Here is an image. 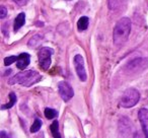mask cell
<instances>
[{"label": "cell", "instance_id": "19", "mask_svg": "<svg viewBox=\"0 0 148 138\" xmlns=\"http://www.w3.org/2000/svg\"><path fill=\"white\" fill-rule=\"evenodd\" d=\"M13 1H14L17 5H19V6H23V5L27 4L29 0H13Z\"/></svg>", "mask_w": 148, "mask_h": 138}, {"label": "cell", "instance_id": "4", "mask_svg": "<svg viewBox=\"0 0 148 138\" xmlns=\"http://www.w3.org/2000/svg\"><path fill=\"white\" fill-rule=\"evenodd\" d=\"M53 49L49 47H44L39 52V62L40 66L44 70H48L51 66V57L53 55Z\"/></svg>", "mask_w": 148, "mask_h": 138}, {"label": "cell", "instance_id": "13", "mask_svg": "<svg viewBox=\"0 0 148 138\" xmlns=\"http://www.w3.org/2000/svg\"><path fill=\"white\" fill-rule=\"evenodd\" d=\"M9 99H10V101H9V103L7 104V105H4L1 107V109L2 110H5V109H10V108H12L13 106H14V104L16 103V95H15L14 93H9Z\"/></svg>", "mask_w": 148, "mask_h": 138}, {"label": "cell", "instance_id": "11", "mask_svg": "<svg viewBox=\"0 0 148 138\" xmlns=\"http://www.w3.org/2000/svg\"><path fill=\"white\" fill-rule=\"evenodd\" d=\"M88 23L89 19L87 16H82L79 19L78 23H77V27H78L79 31H85V30L88 27Z\"/></svg>", "mask_w": 148, "mask_h": 138}, {"label": "cell", "instance_id": "6", "mask_svg": "<svg viewBox=\"0 0 148 138\" xmlns=\"http://www.w3.org/2000/svg\"><path fill=\"white\" fill-rule=\"evenodd\" d=\"M58 91H59V95L62 97L64 102H68L73 97L74 91L71 85L66 81H61L58 83Z\"/></svg>", "mask_w": 148, "mask_h": 138}, {"label": "cell", "instance_id": "14", "mask_svg": "<svg viewBox=\"0 0 148 138\" xmlns=\"http://www.w3.org/2000/svg\"><path fill=\"white\" fill-rule=\"evenodd\" d=\"M57 115H58V113H57L56 110L50 109V108L45 109V117L47 118V119H49V120L55 119V118L57 117Z\"/></svg>", "mask_w": 148, "mask_h": 138}, {"label": "cell", "instance_id": "5", "mask_svg": "<svg viewBox=\"0 0 148 138\" xmlns=\"http://www.w3.org/2000/svg\"><path fill=\"white\" fill-rule=\"evenodd\" d=\"M148 67V60L146 58H136L127 64V69L132 72L143 71Z\"/></svg>", "mask_w": 148, "mask_h": 138}, {"label": "cell", "instance_id": "10", "mask_svg": "<svg viewBox=\"0 0 148 138\" xmlns=\"http://www.w3.org/2000/svg\"><path fill=\"white\" fill-rule=\"evenodd\" d=\"M25 15L23 12L19 13L18 15L16 16V19H15L14 21V27H13V30H14V32H17L19 29H21V27H23V25H25Z\"/></svg>", "mask_w": 148, "mask_h": 138}, {"label": "cell", "instance_id": "18", "mask_svg": "<svg viewBox=\"0 0 148 138\" xmlns=\"http://www.w3.org/2000/svg\"><path fill=\"white\" fill-rule=\"evenodd\" d=\"M7 14V9L4 6H0V17L1 19H5Z\"/></svg>", "mask_w": 148, "mask_h": 138}, {"label": "cell", "instance_id": "17", "mask_svg": "<svg viewBox=\"0 0 148 138\" xmlns=\"http://www.w3.org/2000/svg\"><path fill=\"white\" fill-rule=\"evenodd\" d=\"M133 138H148V137L146 136L145 132H144L143 130H137V131L134 133Z\"/></svg>", "mask_w": 148, "mask_h": 138}, {"label": "cell", "instance_id": "3", "mask_svg": "<svg viewBox=\"0 0 148 138\" xmlns=\"http://www.w3.org/2000/svg\"><path fill=\"white\" fill-rule=\"evenodd\" d=\"M140 100V93L137 89H128L123 93L120 101V106L123 108H132L139 102Z\"/></svg>", "mask_w": 148, "mask_h": 138}, {"label": "cell", "instance_id": "7", "mask_svg": "<svg viewBox=\"0 0 148 138\" xmlns=\"http://www.w3.org/2000/svg\"><path fill=\"white\" fill-rule=\"evenodd\" d=\"M74 66H75V70H76V73L78 75L79 79L81 81L86 80L87 75L84 67V60H83L82 56L79 55V54L75 55V57H74Z\"/></svg>", "mask_w": 148, "mask_h": 138}, {"label": "cell", "instance_id": "2", "mask_svg": "<svg viewBox=\"0 0 148 138\" xmlns=\"http://www.w3.org/2000/svg\"><path fill=\"white\" fill-rule=\"evenodd\" d=\"M42 79V75L39 72L35 70H27L23 71V72L17 73L16 75H14L13 77H11L8 80L9 84H15L18 83L25 87H32L35 83L39 82Z\"/></svg>", "mask_w": 148, "mask_h": 138}, {"label": "cell", "instance_id": "1", "mask_svg": "<svg viewBox=\"0 0 148 138\" xmlns=\"http://www.w3.org/2000/svg\"><path fill=\"white\" fill-rule=\"evenodd\" d=\"M131 33V21L129 17H122L117 21L113 32V41L117 47L124 45L128 41Z\"/></svg>", "mask_w": 148, "mask_h": 138}, {"label": "cell", "instance_id": "16", "mask_svg": "<svg viewBox=\"0 0 148 138\" xmlns=\"http://www.w3.org/2000/svg\"><path fill=\"white\" fill-rule=\"evenodd\" d=\"M17 61V56H10V57H6L4 59V64L5 66H9L12 63Z\"/></svg>", "mask_w": 148, "mask_h": 138}, {"label": "cell", "instance_id": "8", "mask_svg": "<svg viewBox=\"0 0 148 138\" xmlns=\"http://www.w3.org/2000/svg\"><path fill=\"white\" fill-rule=\"evenodd\" d=\"M138 118H139L140 123H141L142 130L145 132L146 136L148 137V110L140 109L138 112Z\"/></svg>", "mask_w": 148, "mask_h": 138}, {"label": "cell", "instance_id": "15", "mask_svg": "<svg viewBox=\"0 0 148 138\" xmlns=\"http://www.w3.org/2000/svg\"><path fill=\"white\" fill-rule=\"evenodd\" d=\"M41 127H42V121L40 119H36L31 127V132L32 133H36V132H38L41 129Z\"/></svg>", "mask_w": 148, "mask_h": 138}, {"label": "cell", "instance_id": "21", "mask_svg": "<svg viewBox=\"0 0 148 138\" xmlns=\"http://www.w3.org/2000/svg\"><path fill=\"white\" fill-rule=\"evenodd\" d=\"M38 138H44V137H43V135H41V136H39Z\"/></svg>", "mask_w": 148, "mask_h": 138}, {"label": "cell", "instance_id": "9", "mask_svg": "<svg viewBox=\"0 0 148 138\" xmlns=\"http://www.w3.org/2000/svg\"><path fill=\"white\" fill-rule=\"evenodd\" d=\"M29 62H31V56L27 53H21V55L17 56L16 66L21 70H25L29 65Z\"/></svg>", "mask_w": 148, "mask_h": 138}, {"label": "cell", "instance_id": "20", "mask_svg": "<svg viewBox=\"0 0 148 138\" xmlns=\"http://www.w3.org/2000/svg\"><path fill=\"white\" fill-rule=\"evenodd\" d=\"M0 138H11V137H10V135L7 133V132L1 131V132H0Z\"/></svg>", "mask_w": 148, "mask_h": 138}, {"label": "cell", "instance_id": "12", "mask_svg": "<svg viewBox=\"0 0 148 138\" xmlns=\"http://www.w3.org/2000/svg\"><path fill=\"white\" fill-rule=\"evenodd\" d=\"M51 132L53 134L54 138H61V135L59 133V124H58V121H54L51 125Z\"/></svg>", "mask_w": 148, "mask_h": 138}]
</instances>
